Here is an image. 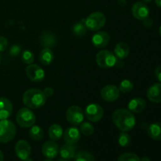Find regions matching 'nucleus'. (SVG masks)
I'll return each mask as SVG.
<instances>
[{
  "label": "nucleus",
  "instance_id": "ea45409f",
  "mask_svg": "<svg viewBox=\"0 0 161 161\" xmlns=\"http://www.w3.org/2000/svg\"><path fill=\"white\" fill-rule=\"evenodd\" d=\"M4 160V155H3V153L0 150V161H3Z\"/></svg>",
  "mask_w": 161,
  "mask_h": 161
},
{
  "label": "nucleus",
  "instance_id": "79ce46f5",
  "mask_svg": "<svg viewBox=\"0 0 161 161\" xmlns=\"http://www.w3.org/2000/svg\"><path fill=\"white\" fill-rule=\"evenodd\" d=\"M23 161H33V160H32V159L29 157H28V158L25 159V160H24Z\"/></svg>",
  "mask_w": 161,
  "mask_h": 161
},
{
  "label": "nucleus",
  "instance_id": "7ed1b4c3",
  "mask_svg": "<svg viewBox=\"0 0 161 161\" xmlns=\"http://www.w3.org/2000/svg\"><path fill=\"white\" fill-rule=\"evenodd\" d=\"M17 134L16 126L9 119L0 120V142L7 143L13 140Z\"/></svg>",
  "mask_w": 161,
  "mask_h": 161
},
{
  "label": "nucleus",
  "instance_id": "f3484780",
  "mask_svg": "<svg viewBox=\"0 0 161 161\" xmlns=\"http://www.w3.org/2000/svg\"><path fill=\"white\" fill-rule=\"evenodd\" d=\"M13 112V105L6 97H0V120L6 119L11 116Z\"/></svg>",
  "mask_w": 161,
  "mask_h": 161
},
{
  "label": "nucleus",
  "instance_id": "9d476101",
  "mask_svg": "<svg viewBox=\"0 0 161 161\" xmlns=\"http://www.w3.org/2000/svg\"><path fill=\"white\" fill-rule=\"evenodd\" d=\"M101 96L105 102H115L119 96V90L115 85H107L101 91Z\"/></svg>",
  "mask_w": 161,
  "mask_h": 161
},
{
  "label": "nucleus",
  "instance_id": "2eb2a0df",
  "mask_svg": "<svg viewBox=\"0 0 161 161\" xmlns=\"http://www.w3.org/2000/svg\"><path fill=\"white\" fill-rule=\"evenodd\" d=\"M148 99L154 103L161 102V83H157L149 86L146 92Z\"/></svg>",
  "mask_w": 161,
  "mask_h": 161
},
{
  "label": "nucleus",
  "instance_id": "bb28decb",
  "mask_svg": "<svg viewBox=\"0 0 161 161\" xmlns=\"http://www.w3.org/2000/svg\"><path fill=\"white\" fill-rule=\"evenodd\" d=\"M75 161H95V158L91 153L81 151L75 156Z\"/></svg>",
  "mask_w": 161,
  "mask_h": 161
},
{
  "label": "nucleus",
  "instance_id": "5701e85b",
  "mask_svg": "<svg viewBox=\"0 0 161 161\" xmlns=\"http://www.w3.org/2000/svg\"><path fill=\"white\" fill-rule=\"evenodd\" d=\"M59 153L61 155V158L69 160L75 157V149L73 145L65 144L59 150Z\"/></svg>",
  "mask_w": 161,
  "mask_h": 161
},
{
  "label": "nucleus",
  "instance_id": "a19ab883",
  "mask_svg": "<svg viewBox=\"0 0 161 161\" xmlns=\"http://www.w3.org/2000/svg\"><path fill=\"white\" fill-rule=\"evenodd\" d=\"M140 160H141V161H150V160H149V157H142V158L140 159Z\"/></svg>",
  "mask_w": 161,
  "mask_h": 161
},
{
  "label": "nucleus",
  "instance_id": "20e7f679",
  "mask_svg": "<svg viewBox=\"0 0 161 161\" xmlns=\"http://www.w3.org/2000/svg\"><path fill=\"white\" fill-rule=\"evenodd\" d=\"M16 120L20 127L28 128L32 127L36 121L35 113L28 108H22L17 112Z\"/></svg>",
  "mask_w": 161,
  "mask_h": 161
},
{
  "label": "nucleus",
  "instance_id": "b1692460",
  "mask_svg": "<svg viewBox=\"0 0 161 161\" xmlns=\"http://www.w3.org/2000/svg\"><path fill=\"white\" fill-rule=\"evenodd\" d=\"M148 134L153 139L161 141V123L157 122L150 124L148 128Z\"/></svg>",
  "mask_w": 161,
  "mask_h": 161
},
{
  "label": "nucleus",
  "instance_id": "dca6fc26",
  "mask_svg": "<svg viewBox=\"0 0 161 161\" xmlns=\"http://www.w3.org/2000/svg\"><path fill=\"white\" fill-rule=\"evenodd\" d=\"M80 139V130L76 127H71L65 130L64 133V140L66 144L74 145Z\"/></svg>",
  "mask_w": 161,
  "mask_h": 161
},
{
  "label": "nucleus",
  "instance_id": "2f4dec72",
  "mask_svg": "<svg viewBox=\"0 0 161 161\" xmlns=\"http://www.w3.org/2000/svg\"><path fill=\"white\" fill-rule=\"evenodd\" d=\"M22 61H23L25 64H31L34 62L35 60V56L34 53H32L30 50H25L22 53V57H21Z\"/></svg>",
  "mask_w": 161,
  "mask_h": 161
},
{
  "label": "nucleus",
  "instance_id": "58836bf2",
  "mask_svg": "<svg viewBox=\"0 0 161 161\" xmlns=\"http://www.w3.org/2000/svg\"><path fill=\"white\" fill-rule=\"evenodd\" d=\"M155 3L158 7L161 8V0H155Z\"/></svg>",
  "mask_w": 161,
  "mask_h": 161
},
{
  "label": "nucleus",
  "instance_id": "412c9836",
  "mask_svg": "<svg viewBox=\"0 0 161 161\" xmlns=\"http://www.w3.org/2000/svg\"><path fill=\"white\" fill-rule=\"evenodd\" d=\"M54 58L53 51L50 48H44L39 53V61L44 65H49L52 63Z\"/></svg>",
  "mask_w": 161,
  "mask_h": 161
},
{
  "label": "nucleus",
  "instance_id": "49530a36",
  "mask_svg": "<svg viewBox=\"0 0 161 161\" xmlns=\"http://www.w3.org/2000/svg\"><path fill=\"white\" fill-rule=\"evenodd\" d=\"M159 32H160V35L161 36V26L160 27V29H159Z\"/></svg>",
  "mask_w": 161,
  "mask_h": 161
},
{
  "label": "nucleus",
  "instance_id": "7c9ffc66",
  "mask_svg": "<svg viewBox=\"0 0 161 161\" xmlns=\"http://www.w3.org/2000/svg\"><path fill=\"white\" fill-rule=\"evenodd\" d=\"M117 161H141L139 157L132 153H126L118 157Z\"/></svg>",
  "mask_w": 161,
  "mask_h": 161
},
{
  "label": "nucleus",
  "instance_id": "393cba45",
  "mask_svg": "<svg viewBox=\"0 0 161 161\" xmlns=\"http://www.w3.org/2000/svg\"><path fill=\"white\" fill-rule=\"evenodd\" d=\"M44 135L43 130L39 126L33 125L29 130V136L34 141H40Z\"/></svg>",
  "mask_w": 161,
  "mask_h": 161
},
{
  "label": "nucleus",
  "instance_id": "9b49d317",
  "mask_svg": "<svg viewBox=\"0 0 161 161\" xmlns=\"http://www.w3.org/2000/svg\"><path fill=\"white\" fill-rule=\"evenodd\" d=\"M132 14L137 20H143L149 17V9L143 2H137L132 6Z\"/></svg>",
  "mask_w": 161,
  "mask_h": 161
},
{
  "label": "nucleus",
  "instance_id": "c85d7f7f",
  "mask_svg": "<svg viewBox=\"0 0 161 161\" xmlns=\"http://www.w3.org/2000/svg\"><path fill=\"white\" fill-rule=\"evenodd\" d=\"M134 84L130 80H124L120 83L119 86V91H121L124 94H127V93L130 92L133 90Z\"/></svg>",
  "mask_w": 161,
  "mask_h": 161
},
{
  "label": "nucleus",
  "instance_id": "1a4fd4ad",
  "mask_svg": "<svg viewBox=\"0 0 161 161\" xmlns=\"http://www.w3.org/2000/svg\"><path fill=\"white\" fill-rule=\"evenodd\" d=\"M26 74L30 80L32 82H41L45 78L44 70L35 64H31L26 68Z\"/></svg>",
  "mask_w": 161,
  "mask_h": 161
},
{
  "label": "nucleus",
  "instance_id": "72a5a7b5",
  "mask_svg": "<svg viewBox=\"0 0 161 161\" xmlns=\"http://www.w3.org/2000/svg\"><path fill=\"white\" fill-rule=\"evenodd\" d=\"M8 46V40L6 38L0 36V52H3Z\"/></svg>",
  "mask_w": 161,
  "mask_h": 161
},
{
  "label": "nucleus",
  "instance_id": "a878e982",
  "mask_svg": "<svg viewBox=\"0 0 161 161\" xmlns=\"http://www.w3.org/2000/svg\"><path fill=\"white\" fill-rule=\"evenodd\" d=\"M86 27L81 22H77L72 27V31L74 34L79 37H83L86 33Z\"/></svg>",
  "mask_w": 161,
  "mask_h": 161
},
{
  "label": "nucleus",
  "instance_id": "cd10ccee",
  "mask_svg": "<svg viewBox=\"0 0 161 161\" xmlns=\"http://www.w3.org/2000/svg\"><path fill=\"white\" fill-rule=\"evenodd\" d=\"M118 142H119V146L122 147H127L131 143V138L128 134L122 131L119 134V138H118Z\"/></svg>",
  "mask_w": 161,
  "mask_h": 161
},
{
  "label": "nucleus",
  "instance_id": "4be33fe9",
  "mask_svg": "<svg viewBox=\"0 0 161 161\" xmlns=\"http://www.w3.org/2000/svg\"><path fill=\"white\" fill-rule=\"evenodd\" d=\"M48 135L52 141H58V140H59L63 135L62 127L58 124H52V125L49 127Z\"/></svg>",
  "mask_w": 161,
  "mask_h": 161
},
{
  "label": "nucleus",
  "instance_id": "473e14b6",
  "mask_svg": "<svg viewBox=\"0 0 161 161\" xmlns=\"http://www.w3.org/2000/svg\"><path fill=\"white\" fill-rule=\"evenodd\" d=\"M20 47L18 45H13L9 49V54L12 57H16L20 53Z\"/></svg>",
  "mask_w": 161,
  "mask_h": 161
},
{
  "label": "nucleus",
  "instance_id": "a211bd4d",
  "mask_svg": "<svg viewBox=\"0 0 161 161\" xmlns=\"http://www.w3.org/2000/svg\"><path fill=\"white\" fill-rule=\"evenodd\" d=\"M39 42L41 46L44 47V48H50V47H54L57 42V39L53 33L45 31L42 33L39 37Z\"/></svg>",
  "mask_w": 161,
  "mask_h": 161
},
{
  "label": "nucleus",
  "instance_id": "4c0bfd02",
  "mask_svg": "<svg viewBox=\"0 0 161 161\" xmlns=\"http://www.w3.org/2000/svg\"><path fill=\"white\" fill-rule=\"evenodd\" d=\"M118 3L121 6H125L127 5V1L126 0H117Z\"/></svg>",
  "mask_w": 161,
  "mask_h": 161
},
{
  "label": "nucleus",
  "instance_id": "0eeeda50",
  "mask_svg": "<svg viewBox=\"0 0 161 161\" xmlns=\"http://www.w3.org/2000/svg\"><path fill=\"white\" fill-rule=\"evenodd\" d=\"M66 119L72 125H80L84 119L83 109L78 105H72L66 111Z\"/></svg>",
  "mask_w": 161,
  "mask_h": 161
},
{
  "label": "nucleus",
  "instance_id": "6ab92c4d",
  "mask_svg": "<svg viewBox=\"0 0 161 161\" xmlns=\"http://www.w3.org/2000/svg\"><path fill=\"white\" fill-rule=\"evenodd\" d=\"M146 102L142 97H135L128 103V108L130 112L135 113H140L146 108Z\"/></svg>",
  "mask_w": 161,
  "mask_h": 161
},
{
  "label": "nucleus",
  "instance_id": "f03ea898",
  "mask_svg": "<svg viewBox=\"0 0 161 161\" xmlns=\"http://www.w3.org/2000/svg\"><path fill=\"white\" fill-rule=\"evenodd\" d=\"M47 102V97L43 91L39 89H29L23 95V102L28 108H38L43 106Z\"/></svg>",
  "mask_w": 161,
  "mask_h": 161
},
{
  "label": "nucleus",
  "instance_id": "aec40b11",
  "mask_svg": "<svg viewBox=\"0 0 161 161\" xmlns=\"http://www.w3.org/2000/svg\"><path fill=\"white\" fill-rule=\"evenodd\" d=\"M115 55L119 59H124L130 53V47L125 42H119L116 45L114 49Z\"/></svg>",
  "mask_w": 161,
  "mask_h": 161
},
{
  "label": "nucleus",
  "instance_id": "f704fd0d",
  "mask_svg": "<svg viewBox=\"0 0 161 161\" xmlns=\"http://www.w3.org/2000/svg\"><path fill=\"white\" fill-rule=\"evenodd\" d=\"M43 93L47 97H51L53 94V89L52 87H50V86H48V87H46L45 89H44Z\"/></svg>",
  "mask_w": 161,
  "mask_h": 161
},
{
  "label": "nucleus",
  "instance_id": "ddd939ff",
  "mask_svg": "<svg viewBox=\"0 0 161 161\" xmlns=\"http://www.w3.org/2000/svg\"><path fill=\"white\" fill-rule=\"evenodd\" d=\"M59 153V147L55 141H47L42 145V153L46 158L53 159Z\"/></svg>",
  "mask_w": 161,
  "mask_h": 161
},
{
  "label": "nucleus",
  "instance_id": "c756f323",
  "mask_svg": "<svg viewBox=\"0 0 161 161\" xmlns=\"http://www.w3.org/2000/svg\"><path fill=\"white\" fill-rule=\"evenodd\" d=\"M80 131L85 135V136H90L92 135L94 131V127L91 123L84 122L80 125Z\"/></svg>",
  "mask_w": 161,
  "mask_h": 161
},
{
  "label": "nucleus",
  "instance_id": "4468645a",
  "mask_svg": "<svg viewBox=\"0 0 161 161\" xmlns=\"http://www.w3.org/2000/svg\"><path fill=\"white\" fill-rule=\"evenodd\" d=\"M110 36L105 31H98L92 37V43L97 48H104L108 44Z\"/></svg>",
  "mask_w": 161,
  "mask_h": 161
},
{
  "label": "nucleus",
  "instance_id": "f257e3e1",
  "mask_svg": "<svg viewBox=\"0 0 161 161\" xmlns=\"http://www.w3.org/2000/svg\"><path fill=\"white\" fill-rule=\"evenodd\" d=\"M113 121L118 129L124 132L131 130L136 124L135 115L130 110L125 108L116 109L113 113Z\"/></svg>",
  "mask_w": 161,
  "mask_h": 161
},
{
  "label": "nucleus",
  "instance_id": "a18cd8bd",
  "mask_svg": "<svg viewBox=\"0 0 161 161\" xmlns=\"http://www.w3.org/2000/svg\"><path fill=\"white\" fill-rule=\"evenodd\" d=\"M43 161H53L51 160V159H46L45 160H43Z\"/></svg>",
  "mask_w": 161,
  "mask_h": 161
},
{
  "label": "nucleus",
  "instance_id": "c9c22d12",
  "mask_svg": "<svg viewBox=\"0 0 161 161\" xmlns=\"http://www.w3.org/2000/svg\"><path fill=\"white\" fill-rule=\"evenodd\" d=\"M153 24V21L152 19L149 17H148L147 18L143 20V25H144V26L146 27V28H150V27H152Z\"/></svg>",
  "mask_w": 161,
  "mask_h": 161
},
{
  "label": "nucleus",
  "instance_id": "f8f14e48",
  "mask_svg": "<svg viewBox=\"0 0 161 161\" xmlns=\"http://www.w3.org/2000/svg\"><path fill=\"white\" fill-rule=\"evenodd\" d=\"M15 153L17 157L21 160H25L30 157L31 153V147L29 143L25 140H20L15 146Z\"/></svg>",
  "mask_w": 161,
  "mask_h": 161
},
{
  "label": "nucleus",
  "instance_id": "6e6552de",
  "mask_svg": "<svg viewBox=\"0 0 161 161\" xmlns=\"http://www.w3.org/2000/svg\"><path fill=\"white\" fill-rule=\"evenodd\" d=\"M85 116L91 122H97L103 117L104 110L102 107L97 104H90L85 109Z\"/></svg>",
  "mask_w": 161,
  "mask_h": 161
},
{
  "label": "nucleus",
  "instance_id": "39448f33",
  "mask_svg": "<svg viewBox=\"0 0 161 161\" xmlns=\"http://www.w3.org/2000/svg\"><path fill=\"white\" fill-rule=\"evenodd\" d=\"M117 58L113 52L102 50L96 55V62L102 69H109L116 65Z\"/></svg>",
  "mask_w": 161,
  "mask_h": 161
},
{
  "label": "nucleus",
  "instance_id": "423d86ee",
  "mask_svg": "<svg viewBox=\"0 0 161 161\" xmlns=\"http://www.w3.org/2000/svg\"><path fill=\"white\" fill-rule=\"evenodd\" d=\"M106 17L102 12H94L90 14L85 20V26L91 31H97L105 26Z\"/></svg>",
  "mask_w": 161,
  "mask_h": 161
},
{
  "label": "nucleus",
  "instance_id": "e433bc0d",
  "mask_svg": "<svg viewBox=\"0 0 161 161\" xmlns=\"http://www.w3.org/2000/svg\"><path fill=\"white\" fill-rule=\"evenodd\" d=\"M155 75L157 80L161 82V65L156 68L155 69Z\"/></svg>",
  "mask_w": 161,
  "mask_h": 161
},
{
  "label": "nucleus",
  "instance_id": "de8ad7c7",
  "mask_svg": "<svg viewBox=\"0 0 161 161\" xmlns=\"http://www.w3.org/2000/svg\"><path fill=\"white\" fill-rule=\"evenodd\" d=\"M0 64H1V56H0Z\"/></svg>",
  "mask_w": 161,
  "mask_h": 161
},
{
  "label": "nucleus",
  "instance_id": "37998d69",
  "mask_svg": "<svg viewBox=\"0 0 161 161\" xmlns=\"http://www.w3.org/2000/svg\"><path fill=\"white\" fill-rule=\"evenodd\" d=\"M142 1L143 3H149V2H151L152 0H142Z\"/></svg>",
  "mask_w": 161,
  "mask_h": 161
},
{
  "label": "nucleus",
  "instance_id": "c03bdc74",
  "mask_svg": "<svg viewBox=\"0 0 161 161\" xmlns=\"http://www.w3.org/2000/svg\"><path fill=\"white\" fill-rule=\"evenodd\" d=\"M58 161H69L68 160H66V159H60V160H58Z\"/></svg>",
  "mask_w": 161,
  "mask_h": 161
}]
</instances>
